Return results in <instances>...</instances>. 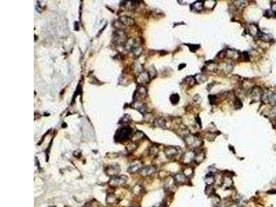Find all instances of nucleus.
I'll use <instances>...</instances> for the list:
<instances>
[{"label": "nucleus", "mask_w": 276, "mask_h": 207, "mask_svg": "<svg viewBox=\"0 0 276 207\" xmlns=\"http://www.w3.org/2000/svg\"><path fill=\"white\" fill-rule=\"evenodd\" d=\"M131 133L132 130L128 127L119 129L115 133V140L117 142H124L125 140L129 138L131 135Z\"/></svg>", "instance_id": "obj_1"}, {"label": "nucleus", "mask_w": 276, "mask_h": 207, "mask_svg": "<svg viewBox=\"0 0 276 207\" xmlns=\"http://www.w3.org/2000/svg\"><path fill=\"white\" fill-rule=\"evenodd\" d=\"M262 99L265 101L266 103L270 104L271 105H276V93L269 91L268 93L263 94Z\"/></svg>", "instance_id": "obj_2"}, {"label": "nucleus", "mask_w": 276, "mask_h": 207, "mask_svg": "<svg viewBox=\"0 0 276 207\" xmlns=\"http://www.w3.org/2000/svg\"><path fill=\"white\" fill-rule=\"evenodd\" d=\"M128 177L126 176H116L113 177L110 181V184L111 186H120L122 184H124L127 181Z\"/></svg>", "instance_id": "obj_3"}, {"label": "nucleus", "mask_w": 276, "mask_h": 207, "mask_svg": "<svg viewBox=\"0 0 276 207\" xmlns=\"http://www.w3.org/2000/svg\"><path fill=\"white\" fill-rule=\"evenodd\" d=\"M114 37V42L117 44H124L126 41V35H125L124 32L122 30L117 31L115 32V35L113 36Z\"/></svg>", "instance_id": "obj_4"}, {"label": "nucleus", "mask_w": 276, "mask_h": 207, "mask_svg": "<svg viewBox=\"0 0 276 207\" xmlns=\"http://www.w3.org/2000/svg\"><path fill=\"white\" fill-rule=\"evenodd\" d=\"M186 142L188 145H190L192 147H198L200 145V142L201 140L200 139H198L196 137H193V136H187L185 138Z\"/></svg>", "instance_id": "obj_5"}, {"label": "nucleus", "mask_w": 276, "mask_h": 207, "mask_svg": "<svg viewBox=\"0 0 276 207\" xmlns=\"http://www.w3.org/2000/svg\"><path fill=\"white\" fill-rule=\"evenodd\" d=\"M156 170V168L154 166H149L144 168H142L140 170V173L143 176H150L153 173H154Z\"/></svg>", "instance_id": "obj_6"}, {"label": "nucleus", "mask_w": 276, "mask_h": 207, "mask_svg": "<svg viewBox=\"0 0 276 207\" xmlns=\"http://www.w3.org/2000/svg\"><path fill=\"white\" fill-rule=\"evenodd\" d=\"M165 154L168 158H173L178 154V150L175 146H169L166 149Z\"/></svg>", "instance_id": "obj_7"}, {"label": "nucleus", "mask_w": 276, "mask_h": 207, "mask_svg": "<svg viewBox=\"0 0 276 207\" xmlns=\"http://www.w3.org/2000/svg\"><path fill=\"white\" fill-rule=\"evenodd\" d=\"M174 181L177 184H183L186 182V177L184 173H177L174 176Z\"/></svg>", "instance_id": "obj_8"}, {"label": "nucleus", "mask_w": 276, "mask_h": 207, "mask_svg": "<svg viewBox=\"0 0 276 207\" xmlns=\"http://www.w3.org/2000/svg\"><path fill=\"white\" fill-rule=\"evenodd\" d=\"M233 184V182L231 177H230L229 176L224 177L222 179V185L223 187H224V188H227H227H230L231 187H232Z\"/></svg>", "instance_id": "obj_9"}, {"label": "nucleus", "mask_w": 276, "mask_h": 207, "mask_svg": "<svg viewBox=\"0 0 276 207\" xmlns=\"http://www.w3.org/2000/svg\"><path fill=\"white\" fill-rule=\"evenodd\" d=\"M149 79H150L149 74H148L147 72H142V73H141L140 75H139L138 81V82L140 84H146L149 81Z\"/></svg>", "instance_id": "obj_10"}, {"label": "nucleus", "mask_w": 276, "mask_h": 207, "mask_svg": "<svg viewBox=\"0 0 276 207\" xmlns=\"http://www.w3.org/2000/svg\"><path fill=\"white\" fill-rule=\"evenodd\" d=\"M205 183H206V186H213V184L215 183V178L214 177V175L212 173H209L205 177Z\"/></svg>", "instance_id": "obj_11"}, {"label": "nucleus", "mask_w": 276, "mask_h": 207, "mask_svg": "<svg viewBox=\"0 0 276 207\" xmlns=\"http://www.w3.org/2000/svg\"><path fill=\"white\" fill-rule=\"evenodd\" d=\"M195 158V153H192V152H187L184 155V158H183V161L185 164H188L191 162V161L193 160H194Z\"/></svg>", "instance_id": "obj_12"}, {"label": "nucleus", "mask_w": 276, "mask_h": 207, "mask_svg": "<svg viewBox=\"0 0 276 207\" xmlns=\"http://www.w3.org/2000/svg\"><path fill=\"white\" fill-rule=\"evenodd\" d=\"M120 22L126 26H132L135 23L134 19L129 17H122L120 18Z\"/></svg>", "instance_id": "obj_13"}, {"label": "nucleus", "mask_w": 276, "mask_h": 207, "mask_svg": "<svg viewBox=\"0 0 276 207\" xmlns=\"http://www.w3.org/2000/svg\"><path fill=\"white\" fill-rule=\"evenodd\" d=\"M252 91L253 97H254V98H256V99H260L261 97H262V95H262V90L259 87L254 88V89Z\"/></svg>", "instance_id": "obj_14"}, {"label": "nucleus", "mask_w": 276, "mask_h": 207, "mask_svg": "<svg viewBox=\"0 0 276 207\" xmlns=\"http://www.w3.org/2000/svg\"><path fill=\"white\" fill-rule=\"evenodd\" d=\"M141 169H142V165L140 164H134L130 166L129 169H128V171L132 173L137 172Z\"/></svg>", "instance_id": "obj_15"}, {"label": "nucleus", "mask_w": 276, "mask_h": 207, "mask_svg": "<svg viewBox=\"0 0 276 207\" xmlns=\"http://www.w3.org/2000/svg\"><path fill=\"white\" fill-rule=\"evenodd\" d=\"M204 158H205V155L204 153H199L197 154L195 153L194 160L197 163H200V162H202L203 160H204Z\"/></svg>", "instance_id": "obj_16"}, {"label": "nucleus", "mask_w": 276, "mask_h": 207, "mask_svg": "<svg viewBox=\"0 0 276 207\" xmlns=\"http://www.w3.org/2000/svg\"><path fill=\"white\" fill-rule=\"evenodd\" d=\"M203 8L202 2L197 1L191 5V8H194L195 10H201Z\"/></svg>", "instance_id": "obj_17"}, {"label": "nucleus", "mask_w": 276, "mask_h": 207, "mask_svg": "<svg viewBox=\"0 0 276 207\" xmlns=\"http://www.w3.org/2000/svg\"><path fill=\"white\" fill-rule=\"evenodd\" d=\"M154 124H156V126H157L161 127V128H163V129L165 128V127H164V126H165V122H164V120L162 119L156 120V121H155Z\"/></svg>", "instance_id": "obj_18"}, {"label": "nucleus", "mask_w": 276, "mask_h": 207, "mask_svg": "<svg viewBox=\"0 0 276 207\" xmlns=\"http://www.w3.org/2000/svg\"><path fill=\"white\" fill-rule=\"evenodd\" d=\"M170 99H171V101L173 104H176L177 102H179V99H180L179 95H177V94L172 95L171 96Z\"/></svg>", "instance_id": "obj_19"}, {"label": "nucleus", "mask_w": 276, "mask_h": 207, "mask_svg": "<svg viewBox=\"0 0 276 207\" xmlns=\"http://www.w3.org/2000/svg\"><path fill=\"white\" fill-rule=\"evenodd\" d=\"M183 173L185 175L186 177L191 176L193 173V170L191 168H187V169H184Z\"/></svg>", "instance_id": "obj_20"}, {"label": "nucleus", "mask_w": 276, "mask_h": 207, "mask_svg": "<svg viewBox=\"0 0 276 207\" xmlns=\"http://www.w3.org/2000/svg\"><path fill=\"white\" fill-rule=\"evenodd\" d=\"M227 55H229L231 58H235L238 55V52H236V51H233V50H230L227 52Z\"/></svg>", "instance_id": "obj_21"}, {"label": "nucleus", "mask_w": 276, "mask_h": 207, "mask_svg": "<svg viewBox=\"0 0 276 207\" xmlns=\"http://www.w3.org/2000/svg\"><path fill=\"white\" fill-rule=\"evenodd\" d=\"M117 169L118 170L119 169H117L115 166V167H111L110 168H108V169H107V173H108V175H111V176H113V170H115V171L117 172V173L119 172V170H117Z\"/></svg>", "instance_id": "obj_22"}, {"label": "nucleus", "mask_w": 276, "mask_h": 207, "mask_svg": "<svg viewBox=\"0 0 276 207\" xmlns=\"http://www.w3.org/2000/svg\"><path fill=\"white\" fill-rule=\"evenodd\" d=\"M214 189L213 187V186H206V189H205V193H206V194L207 195H212V193H213V192L214 191H211V190H213Z\"/></svg>", "instance_id": "obj_23"}, {"label": "nucleus", "mask_w": 276, "mask_h": 207, "mask_svg": "<svg viewBox=\"0 0 276 207\" xmlns=\"http://www.w3.org/2000/svg\"><path fill=\"white\" fill-rule=\"evenodd\" d=\"M138 93H140V95H142V96H145L146 94H147V90H146V88L144 87H140V88H139V91Z\"/></svg>", "instance_id": "obj_24"}, {"label": "nucleus", "mask_w": 276, "mask_h": 207, "mask_svg": "<svg viewBox=\"0 0 276 207\" xmlns=\"http://www.w3.org/2000/svg\"><path fill=\"white\" fill-rule=\"evenodd\" d=\"M271 11H272L273 14H274L275 17H276V3L273 4L271 5Z\"/></svg>", "instance_id": "obj_25"}, {"label": "nucleus", "mask_w": 276, "mask_h": 207, "mask_svg": "<svg viewBox=\"0 0 276 207\" xmlns=\"http://www.w3.org/2000/svg\"><path fill=\"white\" fill-rule=\"evenodd\" d=\"M230 207H240V206H239L238 204V205H234V206H230Z\"/></svg>", "instance_id": "obj_26"}, {"label": "nucleus", "mask_w": 276, "mask_h": 207, "mask_svg": "<svg viewBox=\"0 0 276 207\" xmlns=\"http://www.w3.org/2000/svg\"><path fill=\"white\" fill-rule=\"evenodd\" d=\"M132 207H133V206H132Z\"/></svg>", "instance_id": "obj_27"}]
</instances>
